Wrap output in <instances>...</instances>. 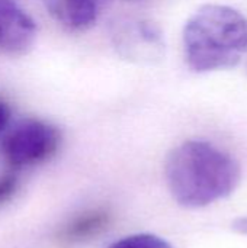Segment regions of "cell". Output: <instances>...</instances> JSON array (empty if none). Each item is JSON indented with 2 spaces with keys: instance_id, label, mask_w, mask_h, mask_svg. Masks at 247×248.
Here are the masks:
<instances>
[{
  "instance_id": "6da1fadb",
  "label": "cell",
  "mask_w": 247,
  "mask_h": 248,
  "mask_svg": "<svg viewBox=\"0 0 247 248\" xmlns=\"http://www.w3.org/2000/svg\"><path fill=\"white\" fill-rule=\"evenodd\" d=\"M173 199L185 208H204L229 198L239 186V163L205 141H185L170 151L165 166Z\"/></svg>"
},
{
  "instance_id": "7a4b0ae2",
  "label": "cell",
  "mask_w": 247,
  "mask_h": 248,
  "mask_svg": "<svg viewBox=\"0 0 247 248\" xmlns=\"http://www.w3.org/2000/svg\"><path fill=\"white\" fill-rule=\"evenodd\" d=\"M182 41L194 73L233 68L247 55V17L226 4H205L186 20Z\"/></svg>"
},
{
  "instance_id": "3957f363",
  "label": "cell",
  "mask_w": 247,
  "mask_h": 248,
  "mask_svg": "<svg viewBox=\"0 0 247 248\" xmlns=\"http://www.w3.org/2000/svg\"><path fill=\"white\" fill-rule=\"evenodd\" d=\"M61 145L60 129L41 119H25L4 137L1 151L12 169H25L49 160Z\"/></svg>"
},
{
  "instance_id": "277c9868",
  "label": "cell",
  "mask_w": 247,
  "mask_h": 248,
  "mask_svg": "<svg viewBox=\"0 0 247 248\" xmlns=\"http://www.w3.org/2000/svg\"><path fill=\"white\" fill-rule=\"evenodd\" d=\"M35 36L36 23L16 0H0V52L23 55L32 48Z\"/></svg>"
},
{
  "instance_id": "5b68a950",
  "label": "cell",
  "mask_w": 247,
  "mask_h": 248,
  "mask_svg": "<svg viewBox=\"0 0 247 248\" xmlns=\"http://www.w3.org/2000/svg\"><path fill=\"white\" fill-rule=\"evenodd\" d=\"M47 10L66 28L86 31L96 23L109 0H42Z\"/></svg>"
},
{
  "instance_id": "8992f818",
  "label": "cell",
  "mask_w": 247,
  "mask_h": 248,
  "mask_svg": "<svg viewBox=\"0 0 247 248\" xmlns=\"http://www.w3.org/2000/svg\"><path fill=\"white\" fill-rule=\"evenodd\" d=\"M112 215L105 208L84 211L68 221L58 232V240L64 244H79L102 234L111 224Z\"/></svg>"
},
{
  "instance_id": "52a82bcc",
  "label": "cell",
  "mask_w": 247,
  "mask_h": 248,
  "mask_svg": "<svg viewBox=\"0 0 247 248\" xmlns=\"http://www.w3.org/2000/svg\"><path fill=\"white\" fill-rule=\"evenodd\" d=\"M108 248H173L166 240L153 234H135L112 243Z\"/></svg>"
},
{
  "instance_id": "ba28073f",
  "label": "cell",
  "mask_w": 247,
  "mask_h": 248,
  "mask_svg": "<svg viewBox=\"0 0 247 248\" xmlns=\"http://www.w3.org/2000/svg\"><path fill=\"white\" fill-rule=\"evenodd\" d=\"M17 189V180L15 176H3L0 177V205L6 203L12 199Z\"/></svg>"
},
{
  "instance_id": "9c48e42d",
  "label": "cell",
  "mask_w": 247,
  "mask_h": 248,
  "mask_svg": "<svg viewBox=\"0 0 247 248\" xmlns=\"http://www.w3.org/2000/svg\"><path fill=\"white\" fill-rule=\"evenodd\" d=\"M10 106L1 99L0 96V131L7 125L9 119H10Z\"/></svg>"
},
{
  "instance_id": "30bf717a",
  "label": "cell",
  "mask_w": 247,
  "mask_h": 248,
  "mask_svg": "<svg viewBox=\"0 0 247 248\" xmlns=\"http://www.w3.org/2000/svg\"><path fill=\"white\" fill-rule=\"evenodd\" d=\"M231 230L240 235H247V217H242L233 221Z\"/></svg>"
},
{
  "instance_id": "8fae6325",
  "label": "cell",
  "mask_w": 247,
  "mask_h": 248,
  "mask_svg": "<svg viewBox=\"0 0 247 248\" xmlns=\"http://www.w3.org/2000/svg\"><path fill=\"white\" fill-rule=\"evenodd\" d=\"M246 71H247V60H246Z\"/></svg>"
}]
</instances>
